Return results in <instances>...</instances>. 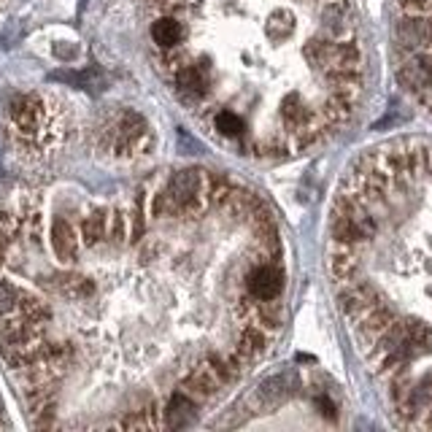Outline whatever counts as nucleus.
<instances>
[{
  "instance_id": "1",
  "label": "nucleus",
  "mask_w": 432,
  "mask_h": 432,
  "mask_svg": "<svg viewBox=\"0 0 432 432\" xmlns=\"http://www.w3.org/2000/svg\"><path fill=\"white\" fill-rule=\"evenodd\" d=\"M8 117L20 133L22 144H36V138L41 135L43 124H46L49 108H46L41 95H17L11 100Z\"/></svg>"
},
{
  "instance_id": "2",
  "label": "nucleus",
  "mask_w": 432,
  "mask_h": 432,
  "mask_svg": "<svg viewBox=\"0 0 432 432\" xmlns=\"http://www.w3.org/2000/svg\"><path fill=\"white\" fill-rule=\"evenodd\" d=\"M375 303H381L378 289L373 287L371 281H349V287L338 292V308L343 311V316L357 322L368 308H373Z\"/></svg>"
},
{
  "instance_id": "3",
  "label": "nucleus",
  "mask_w": 432,
  "mask_h": 432,
  "mask_svg": "<svg viewBox=\"0 0 432 432\" xmlns=\"http://www.w3.org/2000/svg\"><path fill=\"white\" fill-rule=\"evenodd\" d=\"M248 295L257 300H278L281 289H284V273L276 265H257L246 276Z\"/></svg>"
},
{
  "instance_id": "4",
  "label": "nucleus",
  "mask_w": 432,
  "mask_h": 432,
  "mask_svg": "<svg viewBox=\"0 0 432 432\" xmlns=\"http://www.w3.org/2000/svg\"><path fill=\"white\" fill-rule=\"evenodd\" d=\"M359 270H362V262H359V257L354 254V248L335 244V248L327 254L329 278L338 281V284H349V281H354V278L359 276Z\"/></svg>"
},
{
  "instance_id": "5",
  "label": "nucleus",
  "mask_w": 432,
  "mask_h": 432,
  "mask_svg": "<svg viewBox=\"0 0 432 432\" xmlns=\"http://www.w3.org/2000/svg\"><path fill=\"white\" fill-rule=\"evenodd\" d=\"M289 378L287 375H273L268 381H262L254 394L248 397V405H254L257 411H273V408H278L284 400L289 397Z\"/></svg>"
},
{
  "instance_id": "6",
  "label": "nucleus",
  "mask_w": 432,
  "mask_h": 432,
  "mask_svg": "<svg viewBox=\"0 0 432 432\" xmlns=\"http://www.w3.org/2000/svg\"><path fill=\"white\" fill-rule=\"evenodd\" d=\"M176 89L181 92V98L186 100H203L208 95V73L198 65L184 62L176 70Z\"/></svg>"
},
{
  "instance_id": "7",
  "label": "nucleus",
  "mask_w": 432,
  "mask_h": 432,
  "mask_svg": "<svg viewBox=\"0 0 432 432\" xmlns=\"http://www.w3.org/2000/svg\"><path fill=\"white\" fill-rule=\"evenodd\" d=\"M394 38L400 46H405V49H422V46H427L432 43V33H430V22L422 20V17H405V20L397 22V27H394Z\"/></svg>"
},
{
  "instance_id": "8",
  "label": "nucleus",
  "mask_w": 432,
  "mask_h": 432,
  "mask_svg": "<svg viewBox=\"0 0 432 432\" xmlns=\"http://www.w3.org/2000/svg\"><path fill=\"white\" fill-rule=\"evenodd\" d=\"M181 387H184L186 394H195V397H214L225 384H222V378L216 375V371L211 368V362H206V365L192 368V373L186 375Z\"/></svg>"
},
{
  "instance_id": "9",
  "label": "nucleus",
  "mask_w": 432,
  "mask_h": 432,
  "mask_svg": "<svg viewBox=\"0 0 432 432\" xmlns=\"http://www.w3.org/2000/svg\"><path fill=\"white\" fill-rule=\"evenodd\" d=\"M52 248L57 254L60 262H73L76 254H79V238H76V230L70 227L68 219L57 216L52 222Z\"/></svg>"
},
{
  "instance_id": "10",
  "label": "nucleus",
  "mask_w": 432,
  "mask_h": 432,
  "mask_svg": "<svg viewBox=\"0 0 432 432\" xmlns=\"http://www.w3.org/2000/svg\"><path fill=\"white\" fill-rule=\"evenodd\" d=\"M270 346V338L265 335V329L260 325H248V327L241 329V338H238V354L246 359V362H254L257 357H262Z\"/></svg>"
},
{
  "instance_id": "11",
  "label": "nucleus",
  "mask_w": 432,
  "mask_h": 432,
  "mask_svg": "<svg viewBox=\"0 0 432 432\" xmlns=\"http://www.w3.org/2000/svg\"><path fill=\"white\" fill-rule=\"evenodd\" d=\"M195 422V403L186 397V392H176L170 400H167V408H165V424L170 430H181L186 424Z\"/></svg>"
},
{
  "instance_id": "12",
  "label": "nucleus",
  "mask_w": 432,
  "mask_h": 432,
  "mask_svg": "<svg viewBox=\"0 0 432 432\" xmlns=\"http://www.w3.org/2000/svg\"><path fill=\"white\" fill-rule=\"evenodd\" d=\"M54 281H57V284H54L57 292L65 295V297H70V300H84V297L95 295V284H92L89 278L79 276V273H60Z\"/></svg>"
},
{
  "instance_id": "13",
  "label": "nucleus",
  "mask_w": 432,
  "mask_h": 432,
  "mask_svg": "<svg viewBox=\"0 0 432 432\" xmlns=\"http://www.w3.org/2000/svg\"><path fill=\"white\" fill-rule=\"evenodd\" d=\"M151 38L163 49H173L184 38V27H181V22H176L173 17H163V20H157L151 24Z\"/></svg>"
},
{
  "instance_id": "14",
  "label": "nucleus",
  "mask_w": 432,
  "mask_h": 432,
  "mask_svg": "<svg viewBox=\"0 0 432 432\" xmlns=\"http://www.w3.org/2000/svg\"><path fill=\"white\" fill-rule=\"evenodd\" d=\"M105 232H108V214H105L103 208H98V211H92L89 216H84V222H82L84 246H89V248L98 246L105 238Z\"/></svg>"
},
{
  "instance_id": "15",
  "label": "nucleus",
  "mask_w": 432,
  "mask_h": 432,
  "mask_svg": "<svg viewBox=\"0 0 432 432\" xmlns=\"http://www.w3.org/2000/svg\"><path fill=\"white\" fill-rule=\"evenodd\" d=\"M251 313H254V322L262 329H278L284 325V308L276 300H257Z\"/></svg>"
},
{
  "instance_id": "16",
  "label": "nucleus",
  "mask_w": 432,
  "mask_h": 432,
  "mask_svg": "<svg viewBox=\"0 0 432 432\" xmlns=\"http://www.w3.org/2000/svg\"><path fill=\"white\" fill-rule=\"evenodd\" d=\"M24 319H30V322H38V325H46L49 319H52V308L38 300L36 295H30V292H22L20 289V306H17Z\"/></svg>"
},
{
  "instance_id": "17",
  "label": "nucleus",
  "mask_w": 432,
  "mask_h": 432,
  "mask_svg": "<svg viewBox=\"0 0 432 432\" xmlns=\"http://www.w3.org/2000/svg\"><path fill=\"white\" fill-rule=\"evenodd\" d=\"M332 49H335V41H327V38H313V41L306 43L303 54H306V60H308L313 68L327 70L329 65H332Z\"/></svg>"
},
{
  "instance_id": "18",
  "label": "nucleus",
  "mask_w": 432,
  "mask_h": 432,
  "mask_svg": "<svg viewBox=\"0 0 432 432\" xmlns=\"http://www.w3.org/2000/svg\"><path fill=\"white\" fill-rule=\"evenodd\" d=\"M232 189H235V184L227 176H222V173H206V195L211 206L225 208L227 198L232 195Z\"/></svg>"
},
{
  "instance_id": "19",
  "label": "nucleus",
  "mask_w": 432,
  "mask_h": 432,
  "mask_svg": "<svg viewBox=\"0 0 432 432\" xmlns=\"http://www.w3.org/2000/svg\"><path fill=\"white\" fill-rule=\"evenodd\" d=\"M359 62H362V52L354 41H341L335 43L332 49V65L329 68H354L359 70Z\"/></svg>"
},
{
  "instance_id": "20",
  "label": "nucleus",
  "mask_w": 432,
  "mask_h": 432,
  "mask_svg": "<svg viewBox=\"0 0 432 432\" xmlns=\"http://www.w3.org/2000/svg\"><path fill=\"white\" fill-rule=\"evenodd\" d=\"M405 338L416 346L419 354L432 351V327L430 325H424V322H419V319H408V322H405Z\"/></svg>"
},
{
  "instance_id": "21",
  "label": "nucleus",
  "mask_w": 432,
  "mask_h": 432,
  "mask_svg": "<svg viewBox=\"0 0 432 432\" xmlns=\"http://www.w3.org/2000/svg\"><path fill=\"white\" fill-rule=\"evenodd\" d=\"M292 30H295V17H292V11L287 8H278V11H273L268 20V36L273 41H284L292 36Z\"/></svg>"
},
{
  "instance_id": "22",
  "label": "nucleus",
  "mask_w": 432,
  "mask_h": 432,
  "mask_svg": "<svg viewBox=\"0 0 432 432\" xmlns=\"http://www.w3.org/2000/svg\"><path fill=\"white\" fill-rule=\"evenodd\" d=\"M214 127H216L219 135H225V138H241L244 130H246L244 119H241L238 114H232V111H219V114L214 117Z\"/></svg>"
},
{
  "instance_id": "23",
  "label": "nucleus",
  "mask_w": 432,
  "mask_h": 432,
  "mask_svg": "<svg viewBox=\"0 0 432 432\" xmlns=\"http://www.w3.org/2000/svg\"><path fill=\"white\" fill-rule=\"evenodd\" d=\"M20 306V289L8 281H0V316H8Z\"/></svg>"
},
{
  "instance_id": "24",
  "label": "nucleus",
  "mask_w": 432,
  "mask_h": 432,
  "mask_svg": "<svg viewBox=\"0 0 432 432\" xmlns=\"http://www.w3.org/2000/svg\"><path fill=\"white\" fill-rule=\"evenodd\" d=\"M144 230H146L144 198H138V200H135V211H133V235H130V241H133V244H138V241L144 238Z\"/></svg>"
},
{
  "instance_id": "25",
  "label": "nucleus",
  "mask_w": 432,
  "mask_h": 432,
  "mask_svg": "<svg viewBox=\"0 0 432 432\" xmlns=\"http://www.w3.org/2000/svg\"><path fill=\"white\" fill-rule=\"evenodd\" d=\"M400 8L411 17H422V14L432 11V0H400Z\"/></svg>"
},
{
  "instance_id": "26",
  "label": "nucleus",
  "mask_w": 432,
  "mask_h": 432,
  "mask_svg": "<svg viewBox=\"0 0 432 432\" xmlns=\"http://www.w3.org/2000/svg\"><path fill=\"white\" fill-rule=\"evenodd\" d=\"M124 232H127V222H124V214H122V211H117V214L111 216V232H108V235H111V241H114V244H122V241H124Z\"/></svg>"
},
{
  "instance_id": "27",
  "label": "nucleus",
  "mask_w": 432,
  "mask_h": 432,
  "mask_svg": "<svg viewBox=\"0 0 432 432\" xmlns=\"http://www.w3.org/2000/svg\"><path fill=\"white\" fill-rule=\"evenodd\" d=\"M316 408H319V413H322L325 419H335V403H332L329 397H325V394L316 397Z\"/></svg>"
},
{
  "instance_id": "28",
  "label": "nucleus",
  "mask_w": 432,
  "mask_h": 432,
  "mask_svg": "<svg viewBox=\"0 0 432 432\" xmlns=\"http://www.w3.org/2000/svg\"><path fill=\"white\" fill-rule=\"evenodd\" d=\"M422 173L432 176V149L430 146H424V149H422Z\"/></svg>"
},
{
  "instance_id": "29",
  "label": "nucleus",
  "mask_w": 432,
  "mask_h": 432,
  "mask_svg": "<svg viewBox=\"0 0 432 432\" xmlns=\"http://www.w3.org/2000/svg\"><path fill=\"white\" fill-rule=\"evenodd\" d=\"M6 265V246H0V268Z\"/></svg>"
},
{
  "instance_id": "30",
  "label": "nucleus",
  "mask_w": 432,
  "mask_h": 432,
  "mask_svg": "<svg viewBox=\"0 0 432 432\" xmlns=\"http://www.w3.org/2000/svg\"><path fill=\"white\" fill-rule=\"evenodd\" d=\"M0 413H3V405H0Z\"/></svg>"
}]
</instances>
